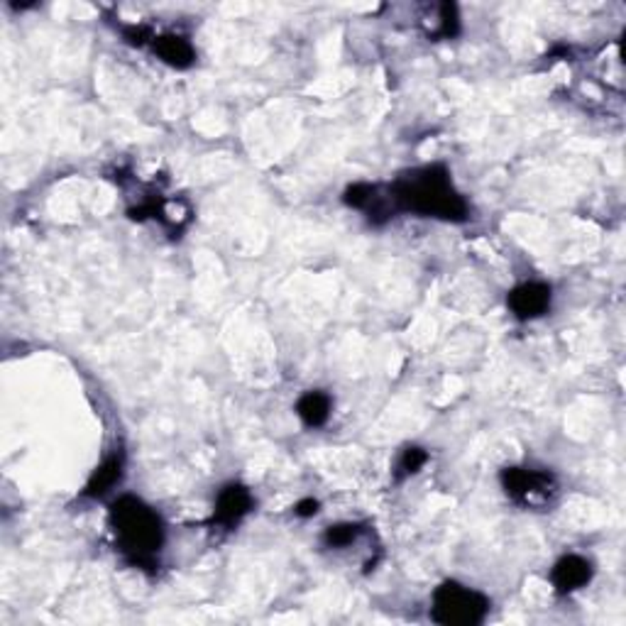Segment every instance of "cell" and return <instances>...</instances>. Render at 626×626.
Wrapping results in <instances>:
<instances>
[{
  "label": "cell",
  "instance_id": "7a4b0ae2",
  "mask_svg": "<svg viewBox=\"0 0 626 626\" xmlns=\"http://www.w3.org/2000/svg\"><path fill=\"white\" fill-rule=\"evenodd\" d=\"M111 526L122 555L137 568H152L164 541V526L152 506L130 494L115 499L111 506Z\"/></svg>",
  "mask_w": 626,
  "mask_h": 626
},
{
  "label": "cell",
  "instance_id": "2e32d148",
  "mask_svg": "<svg viewBox=\"0 0 626 626\" xmlns=\"http://www.w3.org/2000/svg\"><path fill=\"white\" fill-rule=\"evenodd\" d=\"M318 512V502L316 499H304L297 504V514L298 516H313Z\"/></svg>",
  "mask_w": 626,
  "mask_h": 626
},
{
  "label": "cell",
  "instance_id": "9c48e42d",
  "mask_svg": "<svg viewBox=\"0 0 626 626\" xmlns=\"http://www.w3.org/2000/svg\"><path fill=\"white\" fill-rule=\"evenodd\" d=\"M297 414L308 428H318L330 416V396L323 392L304 394L297 404Z\"/></svg>",
  "mask_w": 626,
  "mask_h": 626
},
{
  "label": "cell",
  "instance_id": "5b68a950",
  "mask_svg": "<svg viewBox=\"0 0 626 626\" xmlns=\"http://www.w3.org/2000/svg\"><path fill=\"white\" fill-rule=\"evenodd\" d=\"M551 306V287L541 284V281H526L519 284L512 294H509V308L514 311L516 318L529 321L543 316Z\"/></svg>",
  "mask_w": 626,
  "mask_h": 626
},
{
  "label": "cell",
  "instance_id": "52a82bcc",
  "mask_svg": "<svg viewBox=\"0 0 626 626\" xmlns=\"http://www.w3.org/2000/svg\"><path fill=\"white\" fill-rule=\"evenodd\" d=\"M252 509V494L242 484H228L216 502V514L213 522L220 526H233Z\"/></svg>",
  "mask_w": 626,
  "mask_h": 626
},
{
  "label": "cell",
  "instance_id": "8992f818",
  "mask_svg": "<svg viewBox=\"0 0 626 626\" xmlns=\"http://www.w3.org/2000/svg\"><path fill=\"white\" fill-rule=\"evenodd\" d=\"M551 580H553L555 590L561 594L575 592V590L585 587L592 580V565L582 555H565V558L555 562Z\"/></svg>",
  "mask_w": 626,
  "mask_h": 626
},
{
  "label": "cell",
  "instance_id": "3957f363",
  "mask_svg": "<svg viewBox=\"0 0 626 626\" xmlns=\"http://www.w3.org/2000/svg\"><path fill=\"white\" fill-rule=\"evenodd\" d=\"M487 611H490V600L460 582H443L434 592L431 617L443 626L482 624Z\"/></svg>",
  "mask_w": 626,
  "mask_h": 626
},
{
  "label": "cell",
  "instance_id": "9a60e30c",
  "mask_svg": "<svg viewBox=\"0 0 626 626\" xmlns=\"http://www.w3.org/2000/svg\"><path fill=\"white\" fill-rule=\"evenodd\" d=\"M125 37H128L132 44H145V40L150 37V30H147V27H128V30H125Z\"/></svg>",
  "mask_w": 626,
  "mask_h": 626
},
{
  "label": "cell",
  "instance_id": "30bf717a",
  "mask_svg": "<svg viewBox=\"0 0 626 626\" xmlns=\"http://www.w3.org/2000/svg\"><path fill=\"white\" fill-rule=\"evenodd\" d=\"M121 474H122V458L121 455H112V458L105 460L103 465L98 467L96 473H93V477H91L89 484H86V492H83V494H86V497H103L105 492L121 482Z\"/></svg>",
  "mask_w": 626,
  "mask_h": 626
},
{
  "label": "cell",
  "instance_id": "ba28073f",
  "mask_svg": "<svg viewBox=\"0 0 626 626\" xmlns=\"http://www.w3.org/2000/svg\"><path fill=\"white\" fill-rule=\"evenodd\" d=\"M154 52L161 56V62H167L174 69H189L196 59L191 42L181 37V34H161L154 40Z\"/></svg>",
  "mask_w": 626,
  "mask_h": 626
},
{
  "label": "cell",
  "instance_id": "6da1fadb",
  "mask_svg": "<svg viewBox=\"0 0 626 626\" xmlns=\"http://www.w3.org/2000/svg\"><path fill=\"white\" fill-rule=\"evenodd\" d=\"M389 193L396 210H411V213L455 220V223L467 218L465 199L455 191L448 169L441 164L406 171L394 181Z\"/></svg>",
  "mask_w": 626,
  "mask_h": 626
},
{
  "label": "cell",
  "instance_id": "277c9868",
  "mask_svg": "<svg viewBox=\"0 0 626 626\" xmlns=\"http://www.w3.org/2000/svg\"><path fill=\"white\" fill-rule=\"evenodd\" d=\"M504 490L526 504H546L555 492L553 474L538 473V470H523V467H509L502 473Z\"/></svg>",
  "mask_w": 626,
  "mask_h": 626
},
{
  "label": "cell",
  "instance_id": "7c38bea8",
  "mask_svg": "<svg viewBox=\"0 0 626 626\" xmlns=\"http://www.w3.org/2000/svg\"><path fill=\"white\" fill-rule=\"evenodd\" d=\"M460 33V17L455 3H443L438 8V37H455Z\"/></svg>",
  "mask_w": 626,
  "mask_h": 626
},
{
  "label": "cell",
  "instance_id": "4fadbf2b",
  "mask_svg": "<svg viewBox=\"0 0 626 626\" xmlns=\"http://www.w3.org/2000/svg\"><path fill=\"white\" fill-rule=\"evenodd\" d=\"M375 193H377V186L372 184H355L350 186L346 191V203L350 206V209H357V210H365L369 206V201L375 199Z\"/></svg>",
  "mask_w": 626,
  "mask_h": 626
},
{
  "label": "cell",
  "instance_id": "5bb4252c",
  "mask_svg": "<svg viewBox=\"0 0 626 626\" xmlns=\"http://www.w3.org/2000/svg\"><path fill=\"white\" fill-rule=\"evenodd\" d=\"M425 460H428V453L424 448H416V445L406 448L402 460H399V477H409V474L418 473L425 465Z\"/></svg>",
  "mask_w": 626,
  "mask_h": 626
},
{
  "label": "cell",
  "instance_id": "8fae6325",
  "mask_svg": "<svg viewBox=\"0 0 626 626\" xmlns=\"http://www.w3.org/2000/svg\"><path fill=\"white\" fill-rule=\"evenodd\" d=\"M357 536H360V526H355V523H337V526H330V529L326 531L323 541H326V546L328 548H346L350 546Z\"/></svg>",
  "mask_w": 626,
  "mask_h": 626
}]
</instances>
